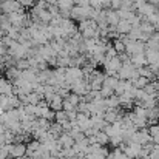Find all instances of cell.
<instances>
[{
  "instance_id": "obj_3",
  "label": "cell",
  "mask_w": 159,
  "mask_h": 159,
  "mask_svg": "<svg viewBox=\"0 0 159 159\" xmlns=\"http://www.w3.org/2000/svg\"><path fill=\"white\" fill-rule=\"evenodd\" d=\"M130 62H133L136 66H141L147 63V59L144 54H134V56H130Z\"/></svg>"
},
{
  "instance_id": "obj_4",
  "label": "cell",
  "mask_w": 159,
  "mask_h": 159,
  "mask_svg": "<svg viewBox=\"0 0 159 159\" xmlns=\"http://www.w3.org/2000/svg\"><path fill=\"white\" fill-rule=\"evenodd\" d=\"M139 30H141V31H142L144 34H148V36H152V34L155 33V26H153L152 23L145 22V20H142V23H141Z\"/></svg>"
},
{
  "instance_id": "obj_1",
  "label": "cell",
  "mask_w": 159,
  "mask_h": 159,
  "mask_svg": "<svg viewBox=\"0 0 159 159\" xmlns=\"http://www.w3.org/2000/svg\"><path fill=\"white\" fill-rule=\"evenodd\" d=\"M145 51V43L141 40H130L125 45V54L134 56V54H144Z\"/></svg>"
},
{
  "instance_id": "obj_2",
  "label": "cell",
  "mask_w": 159,
  "mask_h": 159,
  "mask_svg": "<svg viewBox=\"0 0 159 159\" xmlns=\"http://www.w3.org/2000/svg\"><path fill=\"white\" fill-rule=\"evenodd\" d=\"M130 30H131V25H130V22H127V20H119V23L116 25V33H117L119 36L128 34Z\"/></svg>"
},
{
  "instance_id": "obj_5",
  "label": "cell",
  "mask_w": 159,
  "mask_h": 159,
  "mask_svg": "<svg viewBox=\"0 0 159 159\" xmlns=\"http://www.w3.org/2000/svg\"><path fill=\"white\" fill-rule=\"evenodd\" d=\"M113 48L116 50V53H119V54H122V53H125V45L119 40V39H116L114 40V43H113Z\"/></svg>"
}]
</instances>
